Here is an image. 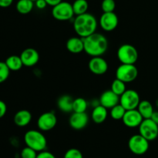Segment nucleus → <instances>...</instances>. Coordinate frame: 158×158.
<instances>
[{
  "instance_id": "nucleus-29",
  "label": "nucleus",
  "mask_w": 158,
  "mask_h": 158,
  "mask_svg": "<svg viewBox=\"0 0 158 158\" xmlns=\"http://www.w3.org/2000/svg\"><path fill=\"white\" fill-rule=\"evenodd\" d=\"M116 2L114 0H103L101 3V9L103 12H114Z\"/></svg>"
},
{
  "instance_id": "nucleus-5",
  "label": "nucleus",
  "mask_w": 158,
  "mask_h": 158,
  "mask_svg": "<svg viewBox=\"0 0 158 158\" xmlns=\"http://www.w3.org/2000/svg\"><path fill=\"white\" fill-rule=\"evenodd\" d=\"M75 15L72 4L67 2H63L52 7V15L55 19L59 21H68L72 19Z\"/></svg>"
},
{
  "instance_id": "nucleus-4",
  "label": "nucleus",
  "mask_w": 158,
  "mask_h": 158,
  "mask_svg": "<svg viewBox=\"0 0 158 158\" xmlns=\"http://www.w3.org/2000/svg\"><path fill=\"white\" fill-rule=\"evenodd\" d=\"M117 58L122 64H135L138 60V52L131 44H123L117 50Z\"/></svg>"
},
{
  "instance_id": "nucleus-3",
  "label": "nucleus",
  "mask_w": 158,
  "mask_h": 158,
  "mask_svg": "<svg viewBox=\"0 0 158 158\" xmlns=\"http://www.w3.org/2000/svg\"><path fill=\"white\" fill-rule=\"evenodd\" d=\"M24 141L27 147L36 152L45 151L47 147V140L41 131L36 130L28 131L24 135Z\"/></svg>"
},
{
  "instance_id": "nucleus-18",
  "label": "nucleus",
  "mask_w": 158,
  "mask_h": 158,
  "mask_svg": "<svg viewBox=\"0 0 158 158\" xmlns=\"http://www.w3.org/2000/svg\"><path fill=\"white\" fill-rule=\"evenodd\" d=\"M32 114L27 110H20L14 116V123L19 127H26L32 120Z\"/></svg>"
},
{
  "instance_id": "nucleus-36",
  "label": "nucleus",
  "mask_w": 158,
  "mask_h": 158,
  "mask_svg": "<svg viewBox=\"0 0 158 158\" xmlns=\"http://www.w3.org/2000/svg\"><path fill=\"white\" fill-rule=\"evenodd\" d=\"M45 1L47 2V4L49 5V6H52V7H53V6H55L56 5H57V4H59L60 2H61L63 0H45Z\"/></svg>"
},
{
  "instance_id": "nucleus-31",
  "label": "nucleus",
  "mask_w": 158,
  "mask_h": 158,
  "mask_svg": "<svg viewBox=\"0 0 158 158\" xmlns=\"http://www.w3.org/2000/svg\"><path fill=\"white\" fill-rule=\"evenodd\" d=\"M63 158H83V154L77 148H71L66 151Z\"/></svg>"
},
{
  "instance_id": "nucleus-23",
  "label": "nucleus",
  "mask_w": 158,
  "mask_h": 158,
  "mask_svg": "<svg viewBox=\"0 0 158 158\" xmlns=\"http://www.w3.org/2000/svg\"><path fill=\"white\" fill-rule=\"evenodd\" d=\"M6 64L7 65L8 68L10 69V71H18L22 69L23 66V61H22L20 56L12 55L8 57L5 61Z\"/></svg>"
},
{
  "instance_id": "nucleus-32",
  "label": "nucleus",
  "mask_w": 158,
  "mask_h": 158,
  "mask_svg": "<svg viewBox=\"0 0 158 158\" xmlns=\"http://www.w3.org/2000/svg\"><path fill=\"white\" fill-rule=\"evenodd\" d=\"M36 158H56L52 153L47 151H43L41 152H39L37 154Z\"/></svg>"
},
{
  "instance_id": "nucleus-20",
  "label": "nucleus",
  "mask_w": 158,
  "mask_h": 158,
  "mask_svg": "<svg viewBox=\"0 0 158 158\" xmlns=\"http://www.w3.org/2000/svg\"><path fill=\"white\" fill-rule=\"evenodd\" d=\"M73 100L69 95L62 96L57 101L58 108L64 113L73 112Z\"/></svg>"
},
{
  "instance_id": "nucleus-10",
  "label": "nucleus",
  "mask_w": 158,
  "mask_h": 158,
  "mask_svg": "<svg viewBox=\"0 0 158 158\" xmlns=\"http://www.w3.org/2000/svg\"><path fill=\"white\" fill-rule=\"evenodd\" d=\"M57 123V118L52 111L42 114L37 120V126L41 131H49L53 129Z\"/></svg>"
},
{
  "instance_id": "nucleus-25",
  "label": "nucleus",
  "mask_w": 158,
  "mask_h": 158,
  "mask_svg": "<svg viewBox=\"0 0 158 158\" xmlns=\"http://www.w3.org/2000/svg\"><path fill=\"white\" fill-rule=\"evenodd\" d=\"M88 107V103L83 97H78L73 100V112L85 113Z\"/></svg>"
},
{
  "instance_id": "nucleus-13",
  "label": "nucleus",
  "mask_w": 158,
  "mask_h": 158,
  "mask_svg": "<svg viewBox=\"0 0 158 158\" xmlns=\"http://www.w3.org/2000/svg\"><path fill=\"white\" fill-rule=\"evenodd\" d=\"M123 124L129 128L138 127L143 120V117L137 109L126 110L123 119Z\"/></svg>"
},
{
  "instance_id": "nucleus-37",
  "label": "nucleus",
  "mask_w": 158,
  "mask_h": 158,
  "mask_svg": "<svg viewBox=\"0 0 158 158\" xmlns=\"http://www.w3.org/2000/svg\"><path fill=\"white\" fill-rule=\"evenodd\" d=\"M151 119L152 120H154V121L158 125V111H154V112L153 113Z\"/></svg>"
},
{
  "instance_id": "nucleus-8",
  "label": "nucleus",
  "mask_w": 158,
  "mask_h": 158,
  "mask_svg": "<svg viewBox=\"0 0 158 158\" xmlns=\"http://www.w3.org/2000/svg\"><path fill=\"white\" fill-rule=\"evenodd\" d=\"M139 128V134L149 141H152L158 137V125L154 120L150 119H143Z\"/></svg>"
},
{
  "instance_id": "nucleus-34",
  "label": "nucleus",
  "mask_w": 158,
  "mask_h": 158,
  "mask_svg": "<svg viewBox=\"0 0 158 158\" xmlns=\"http://www.w3.org/2000/svg\"><path fill=\"white\" fill-rule=\"evenodd\" d=\"M35 4V6L37 7V9H44L46 6H48L47 2H46L45 0H36L35 2H34Z\"/></svg>"
},
{
  "instance_id": "nucleus-38",
  "label": "nucleus",
  "mask_w": 158,
  "mask_h": 158,
  "mask_svg": "<svg viewBox=\"0 0 158 158\" xmlns=\"http://www.w3.org/2000/svg\"><path fill=\"white\" fill-rule=\"evenodd\" d=\"M156 106H157V108H158V99L157 100H156Z\"/></svg>"
},
{
  "instance_id": "nucleus-2",
  "label": "nucleus",
  "mask_w": 158,
  "mask_h": 158,
  "mask_svg": "<svg viewBox=\"0 0 158 158\" xmlns=\"http://www.w3.org/2000/svg\"><path fill=\"white\" fill-rule=\"evenodd\" d=\"M97 20L94 15L86 12L77 15L73 20V29L76 33L81 38H86L96 32Z\"/></svg>"
},
{
  "instance_id": "nucleus-35",
  "label": "nucleus",
  "mask_w": 158,
  "mask_h": 158,
  "mask_svg": "<svg viewBox=\"0 0 158 158\" xmlns=\"http://www.w3.org/2000/svg\"><path fill=\"white\" fill-rule=\"evenodd\" d=\"M13 2V0H0V7L7 8L9 7Z\"/></svg>"
},
{
  "instance_id": "nucleus-39",
  "label": "nucleus",
  "mask_w": 158,
  "mask_h": 158,
  "mask_svg": "<svg viewBox=\"0 0 158 158\" xmlns=\"http://www.w3.org/2000/svg\"><path fill=\"white\" fill-rule=\"evenodd\" d=\"M32 1H33V2H35V1H36V0H32Z\"/></svg>"
},
{
  "instance_id": "nucleus-15",
  "label": "nucleus",
  "mask_w": 158,
  "mask_h": 158,
  "mask_svg": "<svg viewBox=\"0 0 158 158\" xmlns=\"http://www.w3.org/2000/svg\"><path fill=\"white\" fill-rule=\"evenodd\" d=\"M20 58L23 61V66L32 67L38 63L40 60V54L38 51L33 48H26L21 52Z\"/></svg>"
},
{
  "instance_id": "nucleus-7",
  "label": "nucleus",
  "mask_w": 158,
  "mask_h": 158,
  "mask_svg": "<svg viewBox=\"0 0 158 158\" xmlns=\"http://www.w3.org/2000/svg\"><path fill=\"white\" fill-rule=\"evenodd\" d=\"M138 69L134 64H122L116 70V77L127 83H131L137 79Z\"/></svg>"
},
{
  "instance_id": "nucleus-30",
  "label": "nucleus",
  "mask_w": 158,
  "mask_h": 158,
  "mask_svg": "<svg viewBox=\"0 0 158 158\" xmlns=\"http://www.w3.org/2000/svg\"><path fill=\"white\" fill-rule=\"evenodd\" d=\"M37 153L38 152H36L35 150L26 146L22 150L20 153V157L21 158H36L37 154H38Z\"/></svg>"
},
{
  "instance_id": "nucleus-12",
  "label": "nucleus",
  "mask_w": 158,
  "mask_h": 158,
  "mask_svg": "<svg viewBox=\"0 0 158 158\" xmlns=\"http://www.w3.org/2000/svg\"><path fill=\"white\" fill-rule=\"evenodd\" d=\"M89 71L95 75H103L108 70V63L102 56H94L88 63Z\"/></svg>"
},
{
  "instance_id": "nucleus-24",
  "label": "nucleus",
  "mask_w": 158,
  "mask_h": 158,
  "mask_svg": "<svg viewBox=\"0 0 158 158\" xmlns=\"http://www.w3.org/2000/svg\"><path fill=\"white\" fill-rule=\"evenodd\" d=\"M74 14L77 15L87 12L89 4L86 0H75L72 4Z\"/></svg>"
},
{
  "instance_id": "nucleus-33",
  "label": "nucleus",
  "mask_w": 158,
  "mask_h": 158,
  "mask_svg": "<svg viewBox=\"0 0 158 158\" xmlns=\"http://www.w3.org/2000/svg\"><path fill=\"white\" fill-rule=\"evenodd\" d=\"M7 112V106L6 103L0 100V119L2 118Z\"/></svg>"
},
{
  "instance_id": "nucleus-1",
  "label": "nucleus",
  "mask_w": 158,
  "mask_h": 158,
  "mask_svg": "<svg viewBox=\"0 0 158 158\" xmlns=\"http://www.w3.org/2000/svg\"><path fill=\"white\" fill-rule=\"evenodd\" d=\"M84 52L91 57L102 56L108 49V40L101 33L94 32L83 38Z\"/></svg>"
},
{
  "instance_id": "nucleus-19",
  "label": "nucleus",
  "mask_w": 158,
  "mask_h": 158,
  "mask_svg": "<svg viewBox=\"0 0 158 158\" xmlns=\"http://www.w3.org/2000/svg\"><path fill=\"white\" fill-rule=\"evenodd\" d=\"M107 116V109L100 104L97 105V106L94 108L92 111V114H91L93 121L97 123V124L103 123L106 120Z\"/></svg>"
},
{
  "instance_id": "nucleus-27",
  "label": "nucleus",
  "mask_w": 158,
  "mask_h": 158,
  "mask_svg": "<svg viewBox=\"0 0 158 158\" xmlns=\"http://www.w3.org/2000/svg\"><path fill=\"white\" fill-rule=\"evenodd\" d=\"M125 113H126V110L120 103H118L110 109L111 117L115 120H122Z\"/></svg>"
},
{
  "instance_id": "nucleus-28",
  "label": "nucleus",
  "mask_w": 158,
  "mask_h": 158,
  "mask_svg": "<svg viewBox=\"0 0 158 158\" xmlns=\"http://www.w3.org/2000/svg\"><path fill=\"white\" fill-rule=\"evenodd\" d=\"M10 69L8 68L5 62L0 61V83H4L9 78Z\"/></svg>"
},
{
  "instance_id": "nucleus-26",
  "label": "nucleus",
  "mask_w": 158,
  "mask_h": 158,
  "mask_svg": "<svg viewBox=\"0 0 158 158\" xmlns=\"http://www.w3.org/2000/svg\"><path fill=\"white\" fill-rule=\"evenodd\" d=\"M111 90L115 93L119 97H120L127 90L126 83L122 80L116 78L111 84Z\"/></svg>"
},
{
  "instance_id": "nucleus-9",
  "label": "nucleus",
  "mask_w": 158,
  "mask_h": 158,
  "mask_svg": "<svg viewBox=\"0 0 158 158\" xmlns=\"http://www.w3.org/2000/svg\"><path fill=\"white\" fill-rule=\"evenodd\" d=\"M140 102L139 94L134 89H127L120 97V103L126 110L137 109Z\"/></svg>"
},
{
  "instance_id": "nucleus-11",
  "label": "nucleus",
  "mask_w": 158,
  "mask_h": 158,
  "mask_svg": "<svg viewBox=\"0 0 158 158\" xmlns=\"http://www.w3.org/2000/svg\"><path fill=\"white\" fill-rule=\"evenodd\" d=\"M118 16L114 12H103L100 18V27L106 32H111L117 27Z\"/></svg>"
},
{
  "instance_id": "nucleus-21",
  "label": "nucleus",
  "mask_w": 158,
  "mask_h": 158,
  "mask_svg": "<svg viewBox=\"0 0 158 158\" xmlns=\"http://www.w3.org/2000/svg\"><path fill=\"white\" fill-rule=\"evenodd\" d=\"M137 109L141 114L143 119H150L152 116L153 113L154 112L153 105L151 104V102L148 101V100L140 101Z\"/></svg>"
},
{
  "instance_id": "nucleus-16",
  "label": "nucleus",
  "mask_w": 158,
  "mask_h": 158,
  "mask_svg": "<svg viewBox=\"0 0 158 158\" xmlns=\"http://www.w3.org/2000/svg\"><path fill=\"white\" fill-rule=\"evenodd\" d=\"M100 104L106 107V109H111L114 106L120 103V97L113 92L111 89L106 90L101 94L100 97Z\"/></svg>"
},
{
  "instance_id": "nucleus-14",
  "label": "nucleus",
  "mask_w": 158,
  "mask_h": 158,
  "mask_svg": "<svg viewBox=\"0 0 158 158\" xmlns=\"http://www.w3.org/2000/svg\"><path fill=\"white\" fill-rule=\"evenodd\" d=\"M69 126L76 131L83 130L89 123V117L86 113H73L69 120Z\"/></svg>"
},
{
  "instance_id": "nucleus-17",
  "label": "nucleus",
  "mask_w": 158,
  "mask_h": 158,
  "mask_svg": "<svg viewBox=\"0 0 158 158\" xmlns=\"http://www.w3.org/2000/svg\"><path fill=\"white\" fill-rule=\"evenodd\" d=\"M66 49L69 52L78 54L84 51V42L81 37H72L67 40L66 44Z\"/></svg>"
},
{
  "instance_id": "nucleus-6",
  "label": "nucleus",
  "mask_w": 158,
  "mask_h": 158,
  "mask_svg": "<svg viewBox=\"0 0 158 158\" xmlns=\"http://www.w3.org/2000/svg\"><path fill=\"white\" fill-rule=\"evenodd\" d=\"M128 148L133 154L136 155H143L148 152L149 149V140L140 134H135L129 139Z\"/></svg>"
},
{
  "instance_id": "nucleus-22",
  "label": "nucleus",
  "mask_w": 158,
  "mask_h": 158,
  "mask_svg": "<svg viewBox=\"0 0 158 158\" xmlns=\"http://www.w3.org/2000/svg\"><path fill=\"white\" fill-rule=\"evenodd\" d=\"M34 7V2L32 0H19L16 3V10L19 13L26 15L32 12Z\"/></svg>"
}]
</instances>
